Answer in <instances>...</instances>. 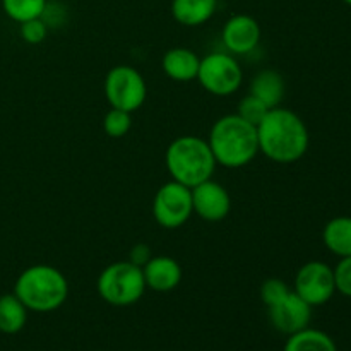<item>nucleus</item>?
<instances>
[{"label": "nucleus", "instance_id": "obj_1", "mask_svg": "<svg viewBox=\"0 0 351 351\" xmlns=\"http://www.w3.org/2000/svg\"><path fill=\"white\" fill-rule=\"evenodd\" d=\"M259 153L280 165L300 161L308 151L311 134L307 125L291 110L276 106L266 113L257 125Z\"/></svg>", "mask_w": 351, "mask_h": 351}, {"label": "nucleus", "instance_id": "obj_2", "mask_svg": "<svg viewBox=\"0 0 351 351\" xmlns=\"http://www.w3.org/2000/svg\"><path fill=\"white\" fill-rule=\"evenodd\" d=\"M208 144L216 165L233 170L247 167L259 154L257 127L237 113L221 117L213 123Z\"/></svg>", "mask_w": 351, "mask_h": 351}, {"label": "nucleus", "instance_id": "obj_3", "mask_svg": "<svg viewBox=\"0 0 351 351\" xmlns=\"http://www.w3.org/2000/svg\"><path fill=\"white\" fill-rule=\"evenodd\" d=\"M14 295L31 312H53L69 297V281L62 271L48 264L29 266L17 276Z\"/></svg>", "mask_w": 351, "mask_h": 351}, {"label": "nucleus", "instance_id": "obj_4", "mask_svg": "<svg viewBox=\"0 0 351 351\" xmlns=\"http://www.w3.org/2000/svg\"><path fill=\"white\" fill-rule=\"evenodd\" d=\"M165 163L171 180L189 189L213 178L216 170V160L208 139L192 134L177 137L168 144Z\"/></svg>", "mask_w": 351, "mask_h": 351}, {"label": "nucleus", "instance_id": "obj_5", "mask_svg": "<svg viewBox=\"0 0 351 351\" xmlns=\"http://www.w3.org/2000/svg\"><path fill=\"white\" fill-rule=\"evenodd\" d=\"M98 293L113 307H129L143 298L146 288L143 267L130 261H119L99 273Z\"/></svg>", "mask_w": 351, "mask_h": 351}, {"label": "nucleus", "instance_id": "obj_6", "mask_svg": "<svg viewBox=\"0 0 351 351\" xmlns=\"http://www.w3.org/2000/svg\"><path fill=\"white\" fill-rule=\"evenodd\" d=\"M197 81L209 95L225 98L239 91L242 86V65L239 64L235 55L228 51H213L201 58Z\"/></svg>", "mask_w": 351, "mask_h": 351}, {"label": "nucleus", "instance_id": "obj_7", "mask_svg": "<svg viewBox=\"0 0 351 351\" xmlns=\"http://www.w3.org/2000/svg\"><path fill=\"white\" fill-rule=\"evenodd\" d=\"M105 96L112 108L134 113L147 98V84L132 65H115L105 77Z\"/></svg>", "mask_w": 351, "mask_h": 351}, {"label": "nucleus", "instance_id": "obj_8", "mask_svg": "<svg viewBox=\"0 0 351 351\" xmlns=\"http://www.w3.org/2000/svg\"><path fill=\"white\" fill-rule=\"evenodd\" d=\"M194 215L192 191L178 182L170 180L161 185L153 199L154 221L167 230L184 226Z\"/></svg>", "mask_w": 351, "mask_h": 351}, {"label": "nucleus", "instance_id": "obj_9", "mask_svg": "<svg viewBox=\"0 0 351 351\" xmlns=\"http://www.w3.org/2000/svg\"><path fill=\"white\" fill-rule=\"evenodd\" d=\"M293 291L298 297L304 298L311 307H321L328 304L336 293L335 271L322 261L305 263L297 271Z\"/></svg>", "mask_w": 351, "mask_h": 351}, {"label": "nucleus", "instance_id": "obj_10", "mask_svg": "<svg viewBox=\"0 0 351 351\" xmlns=\"http://www.w3.org/2000/svg\"><path fill=\"white\" fill-rule=\"evenodd\" d=\"M191 191L194 213L201 216L204 221H223L232 211V197L219 182L209 178V180L192 187Z\"/></svg>", "mask_w": 351, "mask_h": 351}, {"label": "nucleus", "instance_id": "obj_11", "mask_svg": "<svg viewBox=\"0 0 351 351\" xmlns=\"http://www.w3.org/2000/svg\"><path fill=\"white\" fill-rule=\"evenodd\" d=\"M312 308L314 307H311L304 298H300L291 290L283 300L274 304L273 307H267V314H269V321L276 331H280L281 335L291 336L308 328L312 319Z\"/></svg>", "mask_w": 351, "mask_h": 351}, {"label": "nucleus", "instance_id": "obj_12", "mask_svg": "<svg viewBox=\"0 0 351 351\" xmlns=\"http://www.w3.org/2000/svg\"><path fill=\"white\" fill-rule=\"evenodd\" d=\"M221 41L228 53L249 55L261 41L259 23L247 14L232 16L223 26Z\"/></svg>", "mask_w": 351, "mask_h": 351}, {"label": "nucleus", "instance_id": "obj_13", "mask_svg": "<svg viewBox=\"0 0 351 351\" xmlns=\"http://www.w3.org/2000/svg\"><path fill=\"white\" fill-rule=\"evenodd\" d=\"M146 288L167 293L175 290L182 281V267L173 257L170 256H153L143 266Z\"/></svg>", "mask_w": 351, "mask_h": 351}, {"label": "nucleus", "instance_id": "obj_14", "mask_svg": "<svg viewBox=\"0 0 351 351\" xmlns=\"http://www.w3.org/2000/svg\"><path fill=\"white\" fill-rule=\"evenodd\" d=\"M201 58L194 50L185 47L170 48L163 55L161 69L175 82H191L197 79Z\"/></svg>", "mask_w": 351, "mask_h": 351}, {"label": "nucleus", "instance_id": "obj_15", "mask_svg": "<svg viewBox=\"0 0 351 351\" xmlns=\"http://www.w3.org/2000/svg\"><path fill=\"white\" fill-rule=\"evenodd\" d=\"M285 89L287 86H285L283 75L273 69H264L252 77L249 93L259 98L267 108H276V106H281Z\"/></svg>", "mask_w": 351, "mask_h": 351}, {"label": "nucleus", "instance_id": "obj_16", "mask_svg": "<svg viewBox=\"0 0 351 351\" xmlns=\"http://www.w3.org/2000/svg\"><path fill=\"white\" fill-rule=\"evenodd\" d=\"M218 0H171V16L182 26H202L215 16Z\"/></svg>", "mask_w": 351, "mask_h": 351}, {"label": "nucleus", "instance_id": "obj_17", "mask_svg": "<svg viewBox=\"0 0 351 351\" xmlns=\"http://www.w3.org/2000/svg\"><path fill=\"white\" fill-rule=\"evenodd\" d=\"M322 242L331 254L341 257L351 256V216H336L326 223Z\"/></svg>", "mask_w": 351, "mask_h": 351}, {"label": "nucleus", "instance_id": "obj_18", "mask_svg": "<svg viewBox=\"0 0 351 351\" xmlns=\"http://www.w3.org/2000/svg\"><path fill=\"white\" fill-rule=\"evenodd\" d=\"M27 308L14 293L0 297V332L17 335L27 322Z\"/></svg>", "mask_w": 351, "mask_h": 351}, {"label": "nucleus", "instance_id": "obj_19", "mask_svg": "<svg viewBox=\"0 0 351 351\" xmlns=\"http://www.w3.org/2000/svg\"><path fill=\"white\" fill-rule=\"evenodd\" d=\"M283 351H338V346L328 332L305 328L288 336Z\"/></svg>", "mask_w": 351, "mask_h": 351}, {"label": "nucleus", "instance_id": "obj_20", "mask_svg": "<svg viewBox=\"0 0 351 351\" xmlns=\"http://www.w3.org/2000/svg\"><path fill=\"white\" fill-rule=\"evenodd\" d=\"M47 2L48 0H2V7L9 19L21 24L41 17Z\"/></svg>", "mask_w": 351, "mask_h": 351}, {"label": "nucleus", "instance_id": "obj_21", "mask_svg": "<svg viewBox=\"0 0 351 351\" xmlns=\"http://www.w3.org/2000/svg\"><path fill=\"white\" fill-rule=\"evenodd\" d=\"M130 115L132 113L125 112V110L110 108L103 119V129H105L106 136L113 137V139L127 136L129 130L132 129V117Z\"/></svg>", "mask_w": 351, "mask_h": 351}, {"label": "nucleus", "instance_id": "obj_22", "mask_svg": "<svg viewBox=\"0 0 351 351\" xmlns=\"http://www.w3.org/2000/svg\"><path fill=\"white\" fill-rule=\"evenodd\" d=\"M269 110L271 108H267L259 98H256V96L249 93V95L243 96V98L240 99L239 108H237V115H240L243 120H247V122L257 127Z\"/></svg>", "mask_w": 351, "mask_h": 351}, {"label": "nucleus", "instance_id": "obj_23", "mask_svg": "<svg viewBox=\"0 0 351 351\" xmlns=\"http://www.w3.org/2000/svg\"><path fill=\"white\" fill-rule=\"evenodd\" d=\"M291 291V288L285 283L283 280H278V278H269L263 283L261 287V298H263L264 305L266 307H273L274 304H278L280 300H283L288 293Z\"/></svg>", "mask_w": 351, "mask_h": 351}, {"label": "nucleus", "instance_id": "obj_24", "mask_svg": "<svg viewBox=\"0 0 351 351\" xmlns=\"http://www.w3.org/2000/svg\"><path fill=\"white\" fill-rule=\"evenodd\" d=\"M19 33H21V38H23L26 43L38 45V43H43L45 38H47L48 26L41 17H36V19H29L21 23Z\"/></svg>", "mask_w": 351, "mask_h": 351}, {"label": "nucleus", "instance_id": "obj_25", "mask_svg": "<svg viewBox=\"0 0 351 351\" xmlns=\"http://www.w3.org/2000/svg\"><path fill=\"white\" fill-rule=\"evenodd\" d=\"M332 271H335L336 291L351 298V256L341 257L336 267H332Z\"/></svg>", "mask_w": 351, "mask_h": 351}, {"label": "nucleus", "instance_id": "obj_26", "mask_svg": "<svg viewBox=\"0 0 351 351\" xmlns=\"http://www.w3.org/2000/svg\"><path fill=\"white\" fill-rule=\"evenodd\" d=\"M41 19L47 23L48 27L60 26L62 21L65 19V9L58 2H47L43 14H41Z\"/></svg>", "mask_w": 351, "mask_h": 351}, {"label": "nucleus", "instance_id": "obj_27", "mask_svg": "<svg viewBox=\"0 0 351 351\" xmlns=\"http://www.w3.org/2000/svg\"><path fill=\"white\" fill-rule=\"evenodd\" d=\"M151 257H153V256H151L149 247L144 245V243H137V245L134 247L132 250H130L129 261H130V263H134V264H137V266L143 267L144 264H146L147 261L151 259Z\"/></svg>", "mask_w": 351, "mask_h": 351}, {"label": "nucleus", "instance_id": "obj_28", "mask_svg": "<svg viewBox=\"0 0 351 351\" xmlns=\"http://www.w3.org/2000/svg\"><path fill=\"white\" fill-rule=\"evenodd\" d=\"M343 2H345L346 5H350V7H351V0H343Z\"/></svg>", "mask_w": 351, "mask_h": 351}]
</instances>
